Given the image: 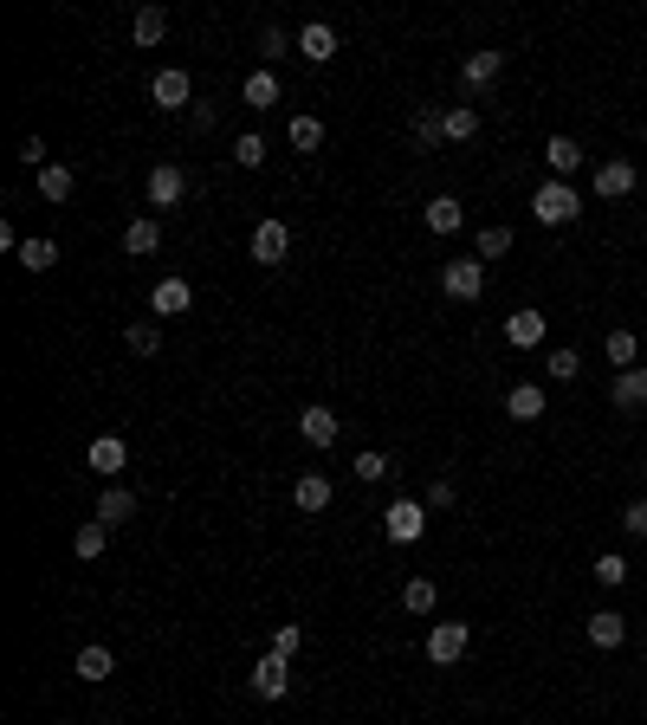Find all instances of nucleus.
Instances as JSON below:
<instances>
[{"label": "nucleus", "mask_w": 647, "mask_h": 725, "mask_svg": "<svg viewBox=\"0 0 647 725\" xmlns=\"http://www.w3.org/2000/svg\"><path fill=\"white\" fill-rule=\"evenodd\" d=\"M531 214H538L544 227H570L576 214H583V195H576L570 182H544L538 195H531Z\"/></svg>", "instance_id": "obj_1"}, {"label": "nucleus", "mask_w": 647, "mask_h": 725, "mask_svg": "<svg viewBox=\"0 0 647 725\" xmlns=\"http://www.w3.org/2000/svg\"><path fill=\"white\" fill-rule=\"evenodd\" d=\"M382 531H389V544H421V531H428V505H421V499H395L389 512H382Z\"/></svg>", "instance_id": "obj_2"}, {"label": "nucleus", "mask_w": 647, "mask_h": 725, "mask_svg": "<svg viewBox=\"0 0 647 725\" xmlns=\"http://www.w3.org/2000/svg\"><path fill=\"white\" fill-rule=\"evenodd\" d=\"M466 648H473V628H466V622H434L428 628V661L434 667H453Z\"/></svg>", "instance_id": "obj_3"}, {"label": "nucleus", "mask_w": 647, "mask_h": 725, "mask_svg": "<svg viewBox=\"0 0 647 725\" xmlns=\"http://www.w3.org/2000/svg\"><path fill=\"white\" fill-rule=\"evenodd\" d=\"M440 292H447V298H479V292H486V259H447Z\"/></svg>", "instance_id": "obj_4"}, {"label": "nucleus", "mask_w": 647, "mask_h": 725, "mask_svg": "<svg viewBox=\"0 0 647 725\" xmlns=\"http://www.w3.org/2000/svg\"><path fill=\"white\" fill-rule=\"evenodd\" d=\"M635 182H641V175H635V162H628V156L596 162V195H602V201H622V195H635Z\"/></svg>", "instance_id": "obj_5"}, {"label": "nucleus", "mask_w": 647, "mask_h": 725, "mask_svg": "<svg viewBox=\"0 0 647 725\" xmlns=\"http://www.w3.org/2000/svg\"><path fill=\"white\" fill-rule=\"evenodd\" d=\"M143 195H149V208H175V201L188 195V175L175 169V162H156V169H149V188H143Z\"/></svg>", "instance_id": "obj_6"}, {"label": "nucleus", "mask_w": 647, "mask_h": 725, "mask_svg": "<svg viewBox=\"0 0 647 725\" xmlns=\"http://www.w3.org/2000/svg\"><path fill=\"white\" fill-rule=\"evenodd\" d=\"M253 693L259 700H285V693H292V661H285V654H266V661L253 667Z\"/></svg>", "instance_id": "obj_7"}, {"label": "nucleus", "mask_w": 647, "mask_h": 725, "mask_svg": "<svg viewBox=\"0 0 647 725\" xmlns=\"http://www.w3.org/2000/svg\"><path fill=\"white\" fill-rule=\"evenodd\" d=\"M298 59H305V65H330V59H337V26H324V20L298 26Z\"/></svg>", "instance_id": "obj_8"}, {"label": "nucleus", "mask_w": 647, "mask_h": 725, "mask_svg": "<svg viewBox=\"0 0 647 725\" xmlns=\"http://www.w3.org/2000/svg\"><path fill=\"white\" fill-rule=\"evenodd\" d=\"M149 98H156V111H188L195 104V85H188V72H156V85H149Z\"/></svg>", "instance_id": "obj_9"}, {"label": "nucleus", "mask_w": 647, "mask_h": 725, "mask_svg": "<svg viewBox=\"0 0 647 725\" xmlns=\"http://www.w3.org/2000/svg\"><path fill=\"white\" fill-rule=\"evenodd\" d=\"M285 253H292V227H285V221H259L253 227V259H259V266H279Z\"/></svg>", "instance_id": "obj_10"}, {"label": "nucleus", "mask_w": 647, "mask_h": 725, "mask_svg": "<svg viewBox=\"0 0 647 725\" xmlns=\"http://www.w3.org/2000/svg\"><path fill=\"white\" fill-rule=\"evenodd\" d=\"M123 467H130V447H123L117 434H98V441H91V473H98V480H117Z\"/></svg>", "instance_id": "obj_11"}, {"label": "nucleus", "mask_w": 647, "mask_h": 725, "mask_svg": "<svg viewBox=\"0 0 647 725\" xmlns=\"http://www.w3.org/2000/svg\"><path fill=\"white\" fill-rule=\"evenodd\" d=\"M72 674L98 687V680H110V674H117V654H110L104 641H85V648H78V661H72Z\"/></svg>", "instance_id": "obj_12"}, {"label": "nucleus", "mask_w": 647, "mask_h": 725, "mask_svg": "<svg viewBox=\"0 0 647 725\" xmlns=\"http://www.w3.org/2000/svg\"><path fill=\"white\" fill-rule=\"evenodd\" d=\"M609 402L622 408V415H635V408H647V369H641V363H635V369H622V376H615Z\"/></svg>", "instance_id": "obj_13"}, {"label": "nucleus", "mask_w": 647, "mask_h": 725, "mask_svg": "<svg viewBox=\"0 0 647 725\" xmlns=\"http://www.w3.org/2000/svg\"><path fill=\"white\" fill-rule=\"evenodd\" d=\"M188 305H195V292H188V279H162L156 292H149V311H156V318H182Z\"/></svg>", "instance_id": "obj_14"}, {"label": "nucleus", "mask_w": 647, "mask_h": 725, "mask_svg": "<svg viewBox=\"0 0 647 725\" xmlns=\"http://www.w3.org/2000/svg\"><path fill=\"white\" fill-rule=\"evenodd\" d=\"M505 344L512 350H538L544 344V311H512V318H505Z\"/></svg>", "instance_id": "obj_15"}, {"label": "nucleus", "mask_w": 647, "mask_h": 725, "mask_svg": "<svg viewBox=\"0 0 647 725\" xmlns=\"http://www.w3.org/2000/svg\"><path fill=\"white\" fill-rule=\"evenodd\" d=\"M421 221H428V234H460V227H466V208L453 195H434L428 208H421Z\"/></svg>", "instance_id": "obj_16"}, {"label": "nucleus", "mask_w": 647, "mask_h": 725, "mask_svg": "<svg viewBox=\"0 0 647 725\" xmlns=\"http://www.w3.org/2000/svg\"><path fill=\"white\" fill-rule=\"evenodd\" d=\"M544 162H550V175L563 182V175L583 169V143H576V136H550V143H544Z\"/></svg>", "instance_id": "obj_17"}, {"label": "nucleus", "mask_w": 647, "mask_h": 725, "mask_svg": "<svg viewBox=\"0 0 647 725\" xmlns=\"http://www.w3.org/2000/svg\"><path fill=\"white\" fill-rule=\"evenodd\" d=\"M589 641H596V648H622V641H628V615L596 609V615H589Z\"/></svg>", "instance_id": "obj_18"}, {"label": "nucleus", "mask_w": 647, "mask_h": 725, "mask_svg": "<svg viewBox=\"0 0 647 725\" xmlns=\"http://www.w3.org/2000/svg\"><path fill=\"white\" fill-rule=\"evenodd\" d=\"M544 408H550V402H544V389H538V382H518V389L505 395V415H512V421H538Z\"/></svg>", "instance_id": "obj_19"}, {"label": "nucleus", "mask_w": 647, "mask_h": 725, "mask_svg": "<svg viewBox=\"0 0 647 725\" xmlns=\"http://www.w3.org/2000/svg\"><path fill=\"white\" fill-rule=\"evenodd\" d=\"M298 434H305L311 447H330L337 441V408H305V415H298Z\"/></svg>", "instance_id": "obj_20"}, {"label": "nucleus", "mask_w": 647, "mask_h": 725, "mask_svg": "<svg viewBox=\"0 0 647 725\" xmlns=\"http://www.w3.org/2000/svg\"><path fill=\"white\" fill-rule=\"evenodd\" d=\"M156 246H162V227H156V221H149V214H136V221H130V227H123V253H136V259H149V253H156Z\"/></svg>", "instance_id": "obj_21"}, {"label": "nucleus", "mask_w": 647, "mask_h": 725, "mask_svg": "<svg viewBox=\"0 0 647 725\" xmlns=\"http://www.w3.org/2000/svg\"><path fill=\"white\" fill-rule=\"evenodd\" d=\"M130 512H136V492H130V486H110L104 499H98V525H110V531H117Z\"/></svg>", "instance_id": "obj_22"}, {"label": "nucleus", "mask_w": 647, "mask_h": 725, "mask_svg": "<svg viewBox=\"0 0 647 725\" xmlns=\"http://www.w3.org/2000/svg\"><path fill=\"white\" fill-rule=\"evenodd\" d=\"M292 499H298V512H324V505H330V480H324V473H298Z\"/></svg>", "instance_id": "obj_23"}, {"label": "nucleus", "mask_w": 647, "mask_h": 725, "mask_svg": "<svg viewBox=\"0 0 647 725\" xmlns=\"http://www.w3.org/2000/svg\"><path fill=\"white\" fill-rule=\"evenodd\" d=\"M415 143L421 149L447 143V111H440V104H421V111H415Z\"/></svg>", "instance_id": "obj_24"}, {"label": "nucleus", "mask_w": 647, "mask_h": 725, "mask_svg": "<svg viewBox=\"0 0 647 725\" xmlns=\"http://www.w3.org/2000/svg\"><path fill=\"white\" fill-rule=\"evenodd\" d=\"M72 188H78V175L65 169V162H46V169H39V195L46 201H72Z\"/></svg>", "instance_id": "obj_25"}, {"label": "nucleus", "mask_w": 647, "mask_h": 725, "mask_svg": "<svg viewBox=\"0 0 647 725\" xmlns=\"http://www.w3.org/2000/svg\"><path fill=\"white\" fill-rule=\"evenodd\" d=\"M434 603H440L434 577H408V583H402V609H408V615H434Z\"/></svg>", "instance_id": "obj_26"}, {"label": "nucleus", "mask_w": 647, "mask_h": 725, "mask_svg": "<svg viewBox=\"0 0 647 725\" xmlns=\"http://www.w3.org/2000/svg\"><path fill=\"white\" fill-rule=\"evenodd\" d=\"M285 136H292V149H298V156L324 149V123H318V117H305V111H298L292 123H285Z\"/></svg>", "instance_id": "obj_27"}, {"label": "nucleus", "mask_w": 647, "mask_h": 725, "mask_svg": "<svg viewBox=\"0 0 647 725\" xmlns=\"http://www.w3.org/2000/svg\"><path fill=\"white\" fill-rule=\"evenodd\" d=\"M499 72H505V52H473V59H466V85L473 91H486Z\"/></svg>", "instance_id": "obj_28"}, {"label": "nucleus", "mask_w": 647, "mask_h": 725, "mask_svg": "<svg viewBox=\"0 0 647 725\" xmlns=\"http://www.w3.org/2000/svg\"><path fill=\"white\" fill-rule=\"evenodd\" d=\"M162 33H169V13H162V7H143V13L130 20V39H136V46H156Z\"/></svg>", "instance_id": "obj_29"}, {"label": "nucleus", "mask_w": 647, "mask_h": 725, "mask_svg": "<svg viewBox=\"0 0 647 725\" xmlns=\"http://www.w3.org/2000/svg\"><path fill=\"white\" fill-rule=\"evenodd\" d=\"M466 136H479V111L473 104H447V143H466Z\"/></svg>", "instance_id": "obj_30"}, {"label": "nucleus", "mask_w": 647, "mask_h": 725, "mask_svg": "<svg viewBox=\"0 0 647 725\" xmlns=\"http://www.w3.org/2000/svg\"><path fill=\"white\" fill-rule=\"evenodd\" d=\"M104 544H110V525H98V518H91V525H78L72 551H78V557H85V564H91V557H104Z\"/></svg>", "instance_id": "obj_31"}, {"label": "nucleus", "mask_w": 647, "mask_h": 725, "mask_svg": "<svg viewBox=\"0 0 647 725\" xmlns=\"http://www.w3.org/2000/svg\"><path fill=\"white\" fill-rule=\"evenodd\" d=\"M246 104H253V111H272V104H279V78L253 72V78H246Z\"/></svg>", "instance_id": "obj_32"}, {"label": "nucleus", "mask_w": 647, "mask_h": 725, "mask_svg": "<svg viewBox=\"0 0 647 725\" xmlns=\"http://www.w3.org/2000/svg\"><path fill=\"white\" fill-rule=\"evenodd\" d=\"M473 253H479V259H505V253H512V227H479Z\"/></svg>", "instance_id": "obj_33"}, {"label": "nucleus", "mask_w": 647, "mask_h": 725, "mask_svg": "<svg viewBox=\"0 0 647 725\" xmlns=\"http://www.w3.org/2000/svg\"><path fill=\"white\" fill-rule=\"evenodd\" d=\"M20 266L26 272H52V266H59V246H52V240H26L20 246Z\"/></svg>", "instance_id": "obj_34"}, {"label": "nucleus", "mask_w": 647, "mask_h": 725, "mask_svg": "<svg viewBox=\"0 0 647 725\" xmlns=\"http://www.w3.org/2000/svg\"><path fill=\"white\" fill-rule=\"evenodd\" d=\"M602 344H609V363L635 369V357H641V337H635V331H609V337H602Z\"/></svg>", "instance_id": "obj_35"}, {"label": "nucleus", "mask_w": 647, "mask_h": 725, "mask_svg": "<svg viewBox=\"0 0 647 725\" xmlns=\"http://www.w3.org/2000/svg\"><path fill=\"white\" fill-rule=\"evenodd\" d=\"M544 376L550 382H576V376H583V357H576V350H550V357H544Z\"/></svg>", "instance_id": "obj_36"}, {"label": "nucleus", "mask_w": 647, "mask_h": 725, "mask_svg": "<svg viewBox=\"0 0 647 725\" xmlns=\"http://www.w3.org/2000/svg\"><path fill=\"white\" fill-rule=\"evenodd\" d=\"M589 577H596L602 583V590H622V583H628V557H596V570H589Z\"/></svg>", "instance_id": "obj_37"}, {"label": "nucleus", "mask_w": 647, "mask_h": 725, "mask_svg": "<svg viewBox=\"0 0 647 725\" xmlns=\"http://www.w3.org/2000/svg\"><path fill=\"white\" fill-rule=\"evenodd\" d=\"M350 467H356V480H369V486H376V480H389V454H376V447H363V454H356Z\"/></svg>", "instance_id": "obj_38"}, {"label": "nucleus", "mask_w": 647, "mask_h": 725, "mask_svg": "<svg viewBox=\"0 0 647 725\" xmlns=\"http://www.w3.org/2000/svg\"><path fill=\"white\" fill-rule=\"evenodd\" d=\"M123 337H130V350H136V357H156V350H162V331H156V324H130Z\"/></svg>", "instance_id": "obj_39"}, {"label": "nucleus", "mask_w": 647, "mask_h": 725, "mask_svg": "<svg viewBox=\"0 0 647 725\" xmlns=\"http://www.w3.org/2000/svg\"><path fill=\"white\" fill-rule=\"evenodd\" d=\"M233 162H240V169H259V162H266V136H240V143H233Z\"/></svg>", "instance_id": "obj_40"}, {"label": "nucleus", "mask_w": 647, "mask_h": 725, "mask_svg": "<svg viewBox=\"0 0 647 725\" xmlns=\"http://www.w3.org/2000/svg\"><path fill=\"white\" fill-rule=\"evenodd\" d=\"M622 531H628V538H647V499H628L622 505Z\"/></svg>", "instance_id": "obj_41"}, {"label": "nucleus", "mask_w": 647, "mask_h": 725, "mask_svg": "<svg viewBox=\"0 0 647 725\" xmlns=\"http://www.w3.org/2000/svg\"><path fill=\"white\" fill-rule=\"evenodd\" d=\"M285 46H292L285 26H266V33H259V52H266V59H285Z\"/></svg>", "instance_id": "obj_42"}, {"label": "nucleus", "mask_w": 647, "mask_h": 725, "mask_svg": "<svg viewBox=\"0 0 647 725\" xmlns=\"http://www.w3.org/2000/svg\"><path fill=\"white\" fill-rule=\"evenodd\" d=\"M421 505H428V512H447V505H453V480H434V486H428V499H421Z\"/></svg>", "instance_id": "obj_43"}, {"label": "nucleus", "mask_w": 647, "mask_h": 725, "mask_svg": "<svg viewBox=\"0 0 647 725\" xmlns=\"http://www.w3.org/2000/svg\"><path fill=\"white\" fill-rule=\"evenodd\" d=\"M20 162H26V169H46V143H39V136H26V143H20Z\"/></svg>", "instance_id": "obj_44"}, {"label": "nucleus", "mask_w": 647, "mask_h": 725, "mask_svg": "<svg viewBox=\"0 0 647 725\" xmlns=\"http://www.w3.org/2000/svg\"><path fill=\"white\" fill-rule=\"evenodd\" d=\"M272 654H285V661H292V654H298V628H279V635H272Z\"/></svg>", "instance_id": "obj_45"}, {"label": "nucleus", "mask_w": 647, "mask_h": 725, "mask_svg": "<svg viewBox=\"0 0 647 725\" xmlns=\"http://www.w3.org/2000/svg\"><path fill=\"white\" fill-rule=\"evenodd\" d=\"M188 117H195V130H214V104L195 98V104H188Z\"/></svg>", "instance_id": "obj_46"}, {"label": "nucleus", "mask_w": 647, "mask_h": 725, "mask_svg": "<svg viewBox=\"0 0 647 725\" xmlns=\"http://www.w3.org/2000/svg\"><path fill=\"white\" fill-rule=\"evenodd\" d=\"M641 331H647V311H641Z\"/></svg>", "instance_id": "obj_47"}, {"label": "nucleus", "mask_w": 647, "mask_h": 725, "mask_svg": "<svg viewBox=\"0 0 647 725\" xmlns=\"http://www.w3.org/2000/svg\"><path fill=\"white\" fill-rule=\"evenodd\" d=\"M641 590H647V583H641Z\"/></svg>", "instance_id": "obj_48"}]
</instances>
